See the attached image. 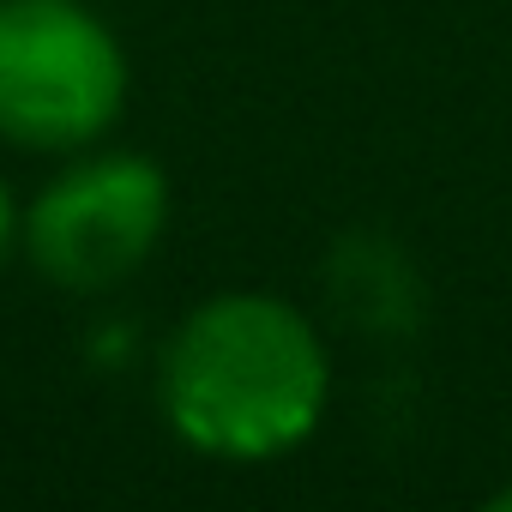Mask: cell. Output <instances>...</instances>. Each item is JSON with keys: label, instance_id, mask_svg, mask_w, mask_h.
<instances>
[{"label": "cell", "instance_id": "1", "mask_svg": "<svg viewBox=\"0 0 512 512\" xmlns=\"http://www.w3.org/2000/svg\"><path fill=\"white\" fill-rule=\"evenodd\" d=\"M163 416L211 458H278L326 410V344L278 296H217L163 350Z\"/></svg>", "mask_w": 512, "mask_h": 512}, {"label": "cell", "instance_id": "2", "mask_svg": "<svg viewBox=\"0 0 512 512\" xmlns=\"http://www.w3.org/2000/svg\"><path fill=\"white\" fill-rule=\"evenodd\" d=\"M127 103L115 37L73 0H0V133L67 151L97 139Z\"/></svg>", "mask_w": 512, "mask_h": 512}, {"label": "cell", "instance_id": "3", "mask_svg": "<svg viewBox=\"0 0 512 512\" xmlns=\"http://www.w3.org/2000/svg\"><path fill=\"white\" fill-rule=\"evenodd\" d=\"M169 217V181L151 157H97L43 187L25 223V247L49 284L97 296L127 284L157 247Z\"/></svg>", "mask_w": 512, "mask_h": 512}, {"label": "cell", "instance_id": "4", "mask_svg": "<svg viewBox=\"0 0 512 512\" xmlns=\"http://www.w3.org/2000/svg\"><path fill=\"white\" fill-rule=\"evenodd\" d=\"M13 229H19V217H13V193L0 187V260H7V247H13Z\"/></svg>", "mask_w": 512, "mask_h": 512}]
</instances>
